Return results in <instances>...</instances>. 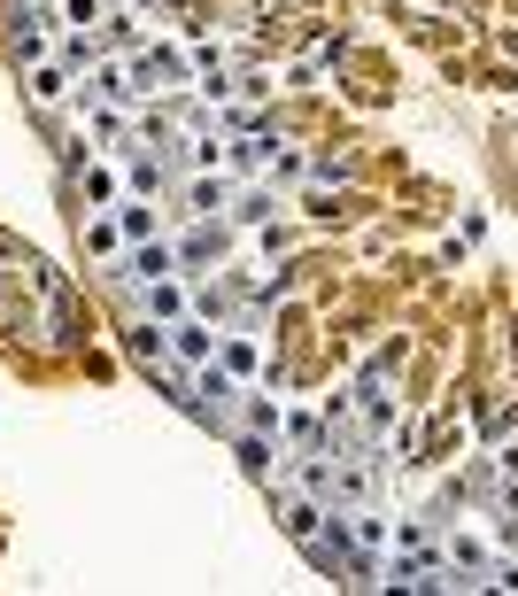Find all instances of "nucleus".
<instances>
[{"instance_id": "f257e3e1", "label": "nucleus", "mask_w": 518, "mask_h": 596, "mask_svg": "<svg viewBox=\"0 0 518 596\" xmlns=\"http://www.w3.org/2000/svg\"><path fill=\"white\" fill-rule=\"evenodd\" d=\"M171 357H178V364H209V357H217V333H209V318L171 326Z\"/></svg>"}, {"instance_id": "9d476101", "label": "nucleus", "mask_w": 518, "mask_h": 596, "mask_svg": "<svg viewBox=\"0 0 518 596\" xmlns=\"http://www.w3.org/2000/svg\"><path fill=\"white\" fill-rule=\"evenodd\" d=\"M132 349H140L147 364H163V349H171V326H132Z\"/></svg>"}, {"instance_id": "20e7f679", "label": "nucleus", "mask_w": 518, "mask_h": 596, "mask_svg": "<svg viewBox=\"0 0 518 596\" xmlns=\"http://www.w3.org/2000/svg\"><path fill=\"white\" fill-rule=\"evenodd\" d=\"M116 233L140 248V240H163V217H155L147 202H116Z\"/></svg>"}, {"instance_id": "f8f14e48", "label": "nucleus", "mask_w": 518, "mask_h": 596, "mask_svg": "<svg viewBox=\"0 0 518 596\" xmlns=\"http://www.w3.org/2000/svg\"><path fill=\"white\" fill-rule=\"evenodd\" d=\"M39 55H47V31H39V24L16 31V62H39Z\"/></svg>"}, {"instance_id": "1a4fd4ad", "label": "nucleus", "mask_w": 518, "mask_h": 596, "mask_svg": "<svg viewBox=\"0 0 518 596\" xmlns=\"http://www.w3.org/2000/svg\"><path fill=\"white\" fill-rule=\"evenodd\" d=\"M240 418H248L256 434H279V403H271V395H248V403H240Z\"/></svg>"}, {"instance_id": "7ed1b4c3", "label": "nucleus", "mask_w": 518, "mask_h": 596, "mask_svg": "<svg viewBox=\"0 0 518 596\" xmlns=\"http://www.w3.org/2000/svg\"><path fill=\"white\" fill-rule=\"evenodd\" d=\"M31 101H39V109L70 101V62H31Z\"/></svg>"}, {"instance_id": "423d86ee", "label": "nucleus", "mask_w": 518, "mask_h": 596, "mask_svg": "<svg viewBox=\"0 0 518 596\" xmlns=\"http://www.w3.org/2000/svg\"><path fill=\"white\" fill-rule=\"evenodd\" d=\"M116 248H124L116 217H93V225H86V256H116Z\"/></svg>"}, {"instance_id": "0eeeda50", "label": "nucleus", "mask_w": 518, "mask_h": 596, "mask_svg": "<svg viewBox=\"0 0 518 596\" xmlns=\"http://www.w3.org/2000/svg\"><path fill=\"white\" fill-rule=\"evenodd\" d=\"M78 186H86V202H101V209L116 202V171H101V163H86V171H78Z\"/></svg>"}, {"instance_id": "39448f33", "label": "nucleus", "mask_w": 518, "mask_h": 596, "mask_svg": "<svg viewBox=\"0 0 518 596\" xmlns=\"http://www.w3.org/2000/svg\"><path fill=\"white\" fill-rule=\"evenodd\" d=\"M271 217V186H248L240 202H232V225H263Z\"/></svg>"}, {"instance_id": "6e6552de", "label": "nucleus", "mask_w": 518, "mask_h": 596, "mask_svg": "<svg viewBox=\"0 0 518 596\" xmlns=\"http://www.w3.org/2000/svg\"><path fill=\"white\" fill-rule=\"evenodd\" d=\"M62 24L70 31H101L109 16H101V0H62Z\"/></svg>"}, {"instance_id": "9b49d317", "label": "nucleus", "mask_w": 518, "mask_h": 596, "mask_svg": "<svg viewBox=\"0 0 518 596\" xmlns=\"http://www.w3.org/2000/svg\"><path fill=\"white\" fill-rule=\"evenodd\" d=\"M147 310H155V318H178V287H163V279H147Z\"/></svg>"}, {"instance_id": "f03ea898", "label": "nucleus", "mask_w": 518, "mask_h": 596, "mask_svg": "<svg viewBox=\"0 0 518 596\" xmlns=\"http://www.w3.org/2000/svg\"><path fill=\"white\" fill-rule=\"evenodd\" d=\"M178 202H186V217H217V209L232 202V179H217V171H209V179H194Z\"/></svg>"}]
</instances>
